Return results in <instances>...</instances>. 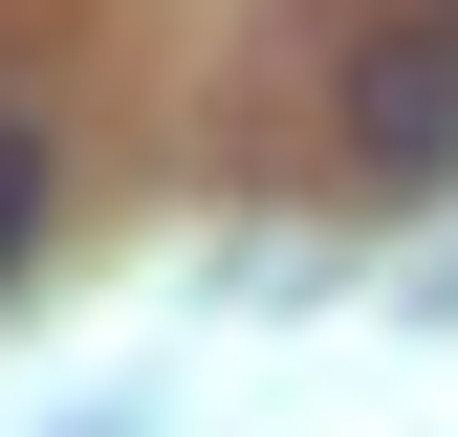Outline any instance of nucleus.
I'll use <instances>...</instances> for the list:
<instances>
[{
    "mask_svg": "<svg viewBox=\"0 0 458 437\" xmlns=\"http://www.w3.org/2000/svg\"><path fill=\"white\" fill-rule=\"evenodd\" d=\"M22 262H44V132L0 109V285H22Z\"/></svg>",
    "mask_w": 458,
    "mask_h": 437,
    "instance_id": "obj_2",
    "label": "nucleus"
},
{
    "mask_svg": "<svg viewBox=\"0 0 458 437\" xmlns=\"http://www.w3.org/2000/svg\"><path fill=\"white\" fill-rule=\"evenodd\" d=\"M350 153L371 176H458V22H393L350 66Z\"/></svg>",
    "mask_w": 458,
    "mask_h": 437,
    "instance_id": "obj_1",
    "label": "nucleus"
}]
</instances>
